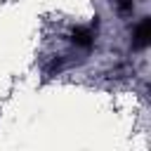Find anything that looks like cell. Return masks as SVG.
<instances>
[{"mask_svg":"<svg viewBox=\"0 0 151 151\" xmlns=\"http://www.w3.org/2000/svg\"><path fill=\"white\" fill-rule=\"evenodd\" d=\"M146 42H149V21L144 19V21L139 24V28H137V45L144 47Z\"/></svg>","mask_w":151,"mask_h":151,"instance_id":"6da1fadb","label":"cell"}]
</instances>
